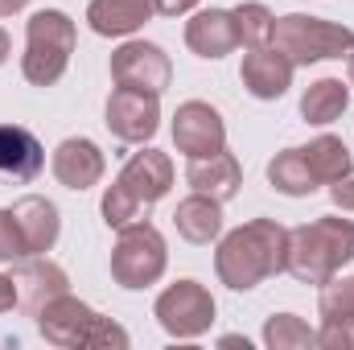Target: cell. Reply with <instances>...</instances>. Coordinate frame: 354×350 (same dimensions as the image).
Masks as SVG:
<instances>
[{
	"instance_id": "obj_1",
	"label": "cell",
	"mask_w": 354,
	"mask_h": 350,
	"mask_svg": "<svg viewBox=\"0 0 354 350\" xmlns=\"http://www.w3.org/2000/svg\"><path fill=\"white\" fill-rule=\"evenodd\" d=\"M284 260H288V227H280L276 219H252L218 239L214 272L227 288L248 293L264 284L268 276H280Z\"/></svg>"
},
{
	"instance_id": "obj_2",
	"label": "cell",
	"mask_w": 354,
	"mask_h": 350,
	"mask_svg": "<svg viewBox=\"0 0 354 350\" xmlns=\"http://www.w3.org/2000/svg\"><path fill=\"white\" fill-rule=\"evenodd\" d=\"M174 190V161L169 153L161 149H140L128 157V165L120 169V177L103 190V223L107 227H128V223H140L149 219V210Z\"/></svg>"
},
{
	"instance_id": "obj_3",
	"label": "cell",
	"mask_w": 354,
	"mask_h": 350,
	"mask_svg": "<svg viewBox=\"0 0 354 350\" xmlns=\"http://www.w3.org/2000/svg\"><path fill=\"white\" fill-rule=\"evenodd\" d=\"M354 260V223L338 214H322L288 231L284 272L301 284H326Z\"/></svg>"
},
{
	"instance_id": "obj_4",
	"label": "cell",
	"mask_w": 354,
	"mask_h": 350,
	"mask_svg": "<svg viewBox=\"0 0 354 350\" xmlns=\"http://www.w3.org/2000/svg\"><path fill=\"white\" fill-rule=\"evenodd\" d=\"M37 330L50 347H62V350H79V347H111V350H128V330L115 326L111 317L95 313L87 301L62 293L54 301H46L37 313Z\"/></svg>"
},
{
	"instance_id": "obj_5",
	"label": "cell",
	"mask_w": 354,
	"mask_h": 350,
	"mask_svg": "<svg viewBox=\"0 0 354 350\" xmlns=\"http://www.w3.org/2000/svg\"><path fill=\"white\" fill-rule=\"evenodd\" d=\"M79 29L62 8H37L25 25V54H21V75L33 87H54L75 54Z\"/></svg>"
},
{
	"instance_id": "obj_6",
	"label": "cell",
	"mask_w": 354,
	"mask_h": 350,
	"mask_svg": "<svg viewBox=\"0 0 354 350\" xmlns=\"http://www.w3.org/2000/svg\"><path fill=\"white\" fill-rule=\"evenodd\" d=\"M268 46L280 50L292 66H313V62L351 58L354 54V29L351 25H338V21L288 12V17H276Z\"/></svg>"
},
{
	"instance_id": "obj_7",
	"label": "cell",
	"mask_w": 354,
	"mask_h": 350,
	"mask_svg": "<svg viewBox=\"0 0 354 350\" xmlns=\"http://www.w3.org/2000/svg\"><path fill=\"white\" fill-rule=\"evenodd\" d=\"M165 264H169V248H165V235L153 227V223H128L120 227V239L111 248V280L120 288H149L165 276Z\"/></svg>"
},
{
	"instance_id": "obj_8",
	"label": "cell",
	"mask_w": 354,
	"mask_h": 350,
	"mask_svg": "<svg viewBox=\"0 0 354 350\" xmlns=\"http://www.w3.org/2000/svg\"><path fill=\"white\" fill-rule=\"evenodd\" d=\"M153 313L169 338H202L214 326V297L198 280H177L157 297Z\"/></svg>"
},
{
	"instance_id": "obj_9",
	"label": "cell",
	"mask_w": 354,
	"mask_h": 350,
	"mask_svg": "<svg viewBox=\"0 0 354 350\" xmlns=\"http://www.w3.org/2000/svg\"><path fill=\"white\" fill-rule=\"evenodd\" d=\"M103 124H107V132H111L115 140H124V145H145V140H153L157 128H161V95L115 87L107 95Z\"/></svg>"
},
{
	"instance_id": "obj_10",
	"label": "cell",
	"mask_w": 354,
	"mask_h": 350,
	"mask_svg": "<svg viewBox=\"0 0 354 350\" xmlns=\"http://www.w3.org/2000/svg\"><path fill=\"white\" fill-rule=\"evenodd\" d=\"M111 83L165 95L169 83H174V62H169V54L157 42H124L111 54Z\"/></svg>"
},
{
	"instance_id": "obj_11",
	"label": "cell",
	"mask_w": 354,
	"mask_h": 350,
	"mask_svg": "<svg viewBox=\"0 0 354 350\" xmlns=\"http://www.w3.org/2000/svg\"><path fill=\"white\" fill-rule=\"evenodd\" d=\"M174 145H177V153H185L189 161L223 153L227 149V124H223L218 107H210L202 99L181 103L174 116Z\"/></svg>"
},
{
	"instance_id": "obj_12",
	"label": "cell",
	"mask_w": 354,
	"mask_h": 350,
	"mask_svg": "<svg viewBox=\"0 0 354 350\" xmlns=\"http://www.w3.org/2000/svg\"><path fill=\"white\" fill-rule=\"evenodd\" d=\"M50 169H54V177H58V185L83 194V190H91V185L103 181L107 161H103V153H99L95 140H87V136H71V140H62V145L54 149Z\"/></svg>"
},
{
	"instance_id": "obj_13",
	"label": "cell",
	"mask_w": 354,
	"mask_h": 350,
	"mask_svg": "<svg viewBox=\"0 0 354 350\" xmlns=\"http://www.w3.org/2000/svg\"><path fill=\"white\" fill-rule=\"evenodd\" d=\"M185 46L198 54V58H227L235 46H239V29H235V17L231 8H202L185 21Z\"/></svg>"
},
{
	"instance_id": "obj_14",
	"label": "cell",
	"mask_w": 354,
	"mask_h": 350,
	"mask_svg": "<svg viewBox=\"0 0 354 350\" xmlns=\"http://www.w3.org/2000/svg\"><path fill=\"white\" fill-rule=\"evenodd\" d=\"M41 169H46L41 140L21 124H0V177L17 181V185H29Z\"/></svg>"
},
{
	"instance_id": "obj_15",
	"label": "cell",
	"mask_w": 354,
	"mask_h": 350,
	"mask_svg": "<svg viewBox=\"0 0 354 350\" xmlns=\"http://www.w3.org/2000/svg\"><path fill=\"white\" fill-rule=\"evenodd\" d=\"M12 219L21 227V239H25V252L29 256H46L54 243H58V231H62V214L50 198L41 194H25L12 202Z\"/></svg>"
},
{
	"instance_id": "obj_16",
	"label": "cell",
	"mask_w": 354,
	"mask_h": 350,
	"mask_svg": "<svg viewBox=\"0 0 354 350\" xmlns=\"http://www.w3.org/2000/svg\"><path fill=\"white\" fill-rule=\"evenodd\" d=\"M292 62L280 54V50H272V46H260V50H252V54H243V71H239V79H243V87L252 99H280L284 91L292 87Z\"/></svg>"
},
{
	"instance_id": "obj_17",
	"label": "cell",
	"mask_w": 354,
	"mask_h": 350,
	"mask_svg": "<svg viewBox=\"0 0 354 350\" xmlns=\"http://www.w3.org/2000/svg\"><path fill=\"white\" fill-rule=\"evenodd\" d=\"M12 280H17V305H25L29 313H37L46 301L71 293L66 272H62L58 264H50L46 256H25L21 268L12 272Z\"/></svg>"
},
{
	"instance_id": "obj_18",
	"label": "cell",
	"mask_w": 354,
	"mask_h": 350,
	"mask_svg": "<svg viewBox=\"0 0 354 350\" xmlns=\"http://www.w3.org/2000/svg\"><path fill=\"white\" fill-rule=\"evenodd\" d=\"M185 185L194 190V194H210V198H218V202H231L235 194H239V185H243V165H239V157L235 153H214V157H198V161H189V169H185Z\"/></svg>"
},
{
	"instance_id": "obj_19",
	"label": "cell",
	"mask_w": 354,
	"mask_h": 350,
	"mask_svg": "<svg viewBox=\"0 0 354 350\" xmlns=\"http://www.w3.org/2000/svg\"><path fill=\"white\" fill-rule=\"evenodd\" d=\"M153 0H91L87 25L99 37H132L153 21Z\"/></svg>"
},
{
	"instance_id": "obj_20",
	"label": "cell",
	"mask_w": 354,
	"mask_h": 350,
	"mask_svg": "<svg viewBox=\"0 0 354 350\" xmlns=\"http://www.w3.org/2000/svg\"><path fill=\"white\" fill-rule=\"evenodd\" d=\"M174 227L185 243H198V248L214 243V239L223 235V202L210 198V194H189V198H181L177 210H174Z\"/></svg>"
},
{
	"instance_id": "obj_21",
	"label": "cell",
	"mask_w": 354,
	"mask_h": 350,
	"mask_svg": "<svg viewBox=\"0 0 354 350\" xmlns=\"http://www.w3.org/2000/svg\"><path fill=\"white\" fill-rule=\"evenodd\" d=\"M346 103H351V87L342 79H317L301 95V120L326 128V124H334L346 111Z\"/></svg>"
},
{
	"instance_id": "obj_22",
	"label": "cell",
	"mask_w": 354,
	"mask_h": 350,
	"mask_svg": "<svg viewBox=\"0 0 354 350\" xmlns=\"http://www.w3.org/2000/svg\"><path fill=\"white\" fill-rule=\"evenodd\" d=\"M301 153H305V165H309V174H313L317 185H334L338 177H346L354 169L351 149L338 136H317V140L301 145Z\"/></svg>"
},
{
	"instance_id": "obj_23",
	"label": "cell",
	"mask_w": 354,
	"mask_h": 350,
	"mask_svg": "<svg viewBox=\"0 0 354 350\" xmlns=\"http://www.w3.org/2000/svg\"><path fill=\"white\" fill-rule=\"evenodd\" d=\"M268 181H272V190H280V194H288V198H309V194L317 190V181L309 174L301 149L276 153V157L268 161Z\"/></svg>"
},
{
	"instance_id": "obj_24",
	"label": "cell",
	"mask_w": 354,
	"mask_h": 350,
	"mask_svg": "<svg viewBox=\"0 0 354 350\" xmlns=\"http://www.w3.org/2000/svg\"><path fill=\"white\" fill-rule=\"evenodd\" d=\"M268 350H309L317 347V330H309L297 313H272L264 326Z\"/></svg>"
},
{
	"instance_id": "obj_25",
	"label": "cell",
	"mask_w": 354,
	"mask_h": 350,
	"mask_svg": "<svg viewBox=\"0 0 354 350\" xmlns=\"http://www.w3.org/2000/svg\"><path fill=\"white\" fill-rule=\"evenodd\" d=\"M231 17H235V29H239V46L260 50V46L272 42V25H276V17H272V8H268V4H260V0L235 4V8H231Z\"/></svg>"
},
{
	"instance_id": "obj_26",
	"label": "cell",
	"mask_w": 354,
	"mask_h": 350,
	"mask_svg": "<svg viewBox=\"0 0 354 350\" xmlns=\"http://www.w3.org/2000/svg\"><path fill=\"white\" fill-rule=\"evenodd\" d=\"M317 313L322 322H354V276H334L322 284V297H317Z\"/></svg>"
},
{
	"instance_id": "obj_27",
	"label": "cell",
	"mask_w": 354,
	"mask_h": 350,
	"mask_svg": "<svg viewBox=\"0 0 354 350\" xmlns=\"http://www.w3.org/2000/svg\"><path fill=\"white\" fill-rule=\"evenodd\" d=\"M29 256L25 252V239H21V227L12 219V206L0 210V264H21Z\"/></svg>"
},
{
	"instance_id": "obj_28",
	"label": "cell",
	"mask_w": 354,
	"mask_h": 350,
	"mask_svg": "<svg viewBox=\"0 0 354 350\" xmlns=\"http://www.w3.org/2000/svg\"><path fill=\"white\" fill-rule=\"evenodd\" d=\"M317 347L322 350H354V322H322Z\"/></svg>"
},
{
	"instance_id": "obj_29",
	"label": "cell",
	"mask_w": 354,
	"mask_h": 350,
	"mask_svg": "<svg viewBox=\"0 0 354 350\" xmlns=\"http://www.w3.org/2000/svg\"><path fill=\"white\" fill-rule=\"evenodd\" d=\"M330 198H334V206H338V210L354 214V169H351L346 177H338V181L330 185Z\"/></svg>"
},
{
	"instance_id": "obj_30",
	"label": "cell",
	"mask_w": 354,
	"mask_h": 350,
	"mask_svg": "<svg viewBox=\"0 0 354 350\" xmlns=\"http://www.w3.org/2000/svg\"><path fill=\"white\" fill-rule=\"evenodd\" d=\"M189 8H198V0H153V12L157 17H181Z\"/></svg>"
},
{
	"instance_id": "obj_31",
	"label": "cell",
	"mask_w": 354,
	"mask_h": 350,
	"mask_svg": "<svg viewBox=\"0 0 354 350\" xmlns=\"http://www.w3.org/2000/svg\"><path fill=\"white\" fill-rule=\"evenodd\" d=\"M8 309H17V280L0 272V313H8Z\"/></svg>"
},
{
	"instance_id": "obj_32",
	"label": "cell",
	"mask_w": 354,
	"mask_h": 350,
	"mask_svg": "<svg viewBox=\"0 0 354 350\" xmlns=\"http://www.w3.org/2000/svg\"><path fill=\"white\" fill-rule=\"evenodd\" d=\"M29 0H0V17H12V12H21Z\"/></svg>"
},
{
	"instance_id": "obj_33",
	"label": "cell",
	"mask_w": 354,
	"mask_h": 350,
	"mask_svg": "<svg viewBox=\"0 0 354 350\" xmlns=\"http://www.w3.org/2000/svg\"><path fill=\"white\" fill-rule=\"evenodd\" d=\"M8 54H12V42H8V33H4V29H0V66H4V62H8Z\"/></svg>"
},
{
	"instance_id": "obj_34",
	"label": "cell",
	"mask_w": 354,
	"mask_h": 350,
	"mask_svg": "<svg viewBox=\"0 0 354 350\" xmlns=\"http://www.w3.org/2000/svg\"><path fill=\"white\" fill-rule=\"evenodd\" d=\"M346 62H351V66H346V71H351V87H354V54H351V58H346Z\"/></svg>"
}]
</instances>
